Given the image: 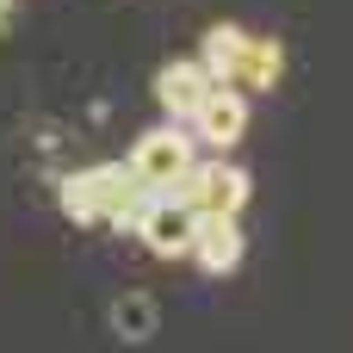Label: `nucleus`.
<instances>
[{
  "mask_svg": "<svg viewBox=\"0 0 353 353\" xmlns=\"http://www.w3.org/2000/svg\"><path fill=\"white\" fill-rule=\"evenodd\" d=\"M149 205H155V192H149V186H137V180H130V192H124V199H118V211H112V223H105V230H124V236H137V223H143V217H149Z\"/></svg>",
  "mask_w": 353,
  "mask_h": 353,
  "instance_id": "nucleus-10",
  "label": "nucleus"
},
{
  "mask_svg": "<svg viewBox=\"0 0 353 353\" xmlns=\"http://www.w3.org/2000/svg\"><path fill=\"white\" fill-rule=\"evenodd\" d=\"M168 199H180L186 211L242 217V205H248V174H242L236 161H223V155H199V161L168 186Z\"/></svg>",
  "mask_w": 353,
  "mask_h": 353,
  "instance_id": "nucleus-3",
  "label": "nucleus"
},
{
  "mask_svg": "<svg viewBox=\"0 0 353 353\" xmlns=\"http://www.w3.org/2000/svg\"><path fill=\"white\" fill-rule=\"evenodd\" d=\"M6 12H12V6H6V0H0V25H6Z\"/></svg>",
  "mask_w": 353,
  "mask_h": 353,
  "instance_id": "nucleus-11",
  "label": "nucleus"
},
{
  "mask_svg": "<svg viewBox=\"0 0 353 353\" xmlns=\"http://www.w3.org/2000/svg\"><path fill=\"white\" fill-rule=\"evenodd\" d=\"M124 192H130V168H124V161H93V168H74V174L56 186L62 217H68V223H81V230L112 223V211H118V199H124Z\"/></svg>",
  "mask_w": 353,
  "mask_h": 353,
  "instance_id": "nucleus-2",
  "label": "nucleus"
},
{
  "mask_svg": "<svg viewBox=\"0 0 353 353\" xmlns=\"http://www.w3.org/2000/svg\"><path fill=\"white\" fill-rule=\"evenodd\" d=\"M242 254H248V242H242V223H236V217L192 211V242H186V261H192L199 273L223 279V273H236V267H242Z\"/></svg>",
  "mask_w": 353,
  "mask_h": 353,
  "instance_id": "nucleus-5",
  "label": "nucleus"
},
{
  "mask_svg": "<svg viewBox=\"0 0 353 353\" xmlns=\"http://www.w3.org/2000/svg\"><path fill=\"white\" fill-rule=\"evenodd\" d=\"M199 62L217 87H236V93H273L279 74H285V56L273 37H254L242 25H205L199 37Z\"/></svg>",
  "mask_w": 353,
  "mask_h": 353,
  "instance_id": "nucleus-1",
  "label": "nucleus"
},
{
  "mask_svg": "<svg viewBox=\"0 0 353 353\" xmlns=\"http://www.w3.org/2000/svg\"><path fill=\"white\" fill-rule=\"evenodd\" d=\"M112 329H118L124 341H143V335L155 329V304H149L143 292H130V298H118V304H112Z\"/></svg>",
  "mask_w": 353,
  "mask_h": 353,
  "instance_id": "nucleus-9",
  "label": "nucleus"
},
{
  "mask_svg": "<svg viewBox=\"0 0 353 353\" xmlns=\"http://www.w3.org/2000/svg\"><path fill=\"white\" fill-rule=\"evenodd\" d=\"M186 130H192V143H205V149H236L242 130H248V93L211 87V93L199 99V112L186 118Z\"/></svg>",
  "mask_w": 353,
  "mask_h": 353,
  "instance_id": "nucleus-6",
  "label": "nucleus"
},
{
  "mask_svg": "<svg viewBox=\"0 0 353 353\" xmlns=\"http://www.w3.org/2000/svg\"><path fill=\"white\" fill-rule=\"evenodd\" d=\"M137 236L149 242V254H161V261H180V254H186V242H192V211H186L180 199L155 192V205H149V217L137 223Z\"/></svg>",
  "mask_w": 353,
  "mask_h": 353,
  "instance_id": "nucleus-8",
  "label": "nucleus"
},
{
  "mask_svg": "<svg viewBox=\"0 0 353 353\" xmlns=\"http://www.w3.org/2000/svg\"><path fill=\"white\" fill-rule=\"evenodd\" d=\"M199 161V143H192V130L186 124H155V130H143L137 143H130V180L137 186H149V192H168L186 168Z\"/></svg>",
  "mask_w": 353,
  "mask_h": 353,
  "instance_id": "nucleus-4",
  "label": "nucleus"
},
{
  "mask_svg": "<svg viewBox=\"0 0 353 353\" xmlns=\"http://www.w3.org/2000/svg\"><path fill=\"white\" fill-rule=\"evenodd\" d=\"M211 87H217V81L205 74L199 56H180V62H161V68H155V105L168 112V124H186Z\"/></svg>",
  "mask_w": 353,
  "mask_h": 353,
  "instance_id": "nucleus-7",
  "label": "nucleus"
}]
</instances>
